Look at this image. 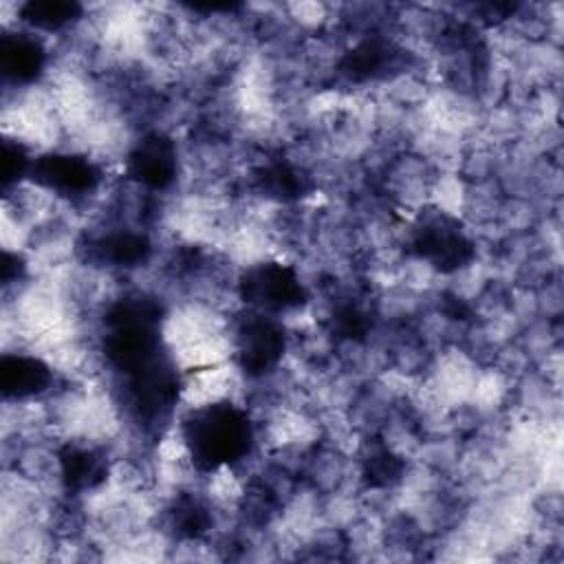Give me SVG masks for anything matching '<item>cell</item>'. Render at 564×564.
<instances>
[{"instance_id": "6da1fadb", "label": "cell", "mask_w": 564, "mask_h": 564, "mask_svg": "<svg viewBox=\"0 0 564 564\" xmlns=\"http://www.w3.org/2000/svg\"><path fill=\"white\" fill-rule=\"evenodd\" d=\"M178 445L198 476L236 471L256 452L258 425L249 410L231 397L203 399L176 419Z\"/></svg>"}, {"instance_id": "7a4b0ae2", "label": "cell", "mask_w": 564, "mask_h": 564, "mask_svg": "<svg viewBox=\"0 0 564 564\" xmlns=\"http://www.w3.org/2000/svg\"><path fill=\"white\" fill-rule=\"evenodd\" d=\"M405 245L427 269L452 275L476 260V240L463 220L436 203H423L408 223Z\"/></svg>"}, {"instance_id": "3957f363", "label": "cell", "mask_w": 564, "mask_h": 564, "mask_svg": "<svg viewBox=\"0 0 564 564\" xmlns=\"http://www.w3.org/2000/svg\"><path fill=\"white\" fill-rule=\"evenodd\" d=\"M291 348L282 317L240 306L229 317V359L247 381L271 379Z\"/></svg>"}, {"instance_id": "277c9868", "label": "cell", "mask_w": 564, "mask_h": 564, "mask_svg": "<svg viewBox=\"0 0 564 564\" xmlns=\"http://www.w3.org/2000/svg\"><path fill=\"white\" fill-rule=\"evenodd\" d=\"M236 300L245 308L284 319L311 304V291L295 264L282 258H258L236 273Z\"/></svg>"}, {"instance_id": "5b68a950", "label": "cell", "mask_w": 564, "mask_h": 564, "mask_svg": "<svg viewBox=\"0 0 564 564\" xmlns=\"http://www.w3.org/2000/svg\"><path fill=\"white\" fill-rule=\"evenodd\" d=\"M183 152L165 128H145L123 152V176L148 194L170 192L183 174Z\"/></svg>"}, {"instance_id": "8992f818", "label": "cell", "mask_w": 564, "mask_h": 564, "mask_svg": "<svg viewBox=\"0 0 564 564\" xmlns=\"http://www.w3.org/2000/svg\"><path fill=\"white\" fill-rule=\"evenodd\" d=\"M53 53L48 40L20 24H4L0 42V66L4 90L37 88L51 73Z\"/></svg>"}, {"instance_id": "52a82bcc", "label": "cell", "mask_w": 564, "mask_h": 564, "mask_svg": "<svg viewBox=\"0 0 564 564\" xmlns=\"http://www.w3.org/2000/svg\"><path fill=\"white\" fill-rule=\"evenodd\" d=\"M86 20V7L68 0H31L15 7V24L46 40L53 35H70Z\"/></svg>"}]
</instances>
